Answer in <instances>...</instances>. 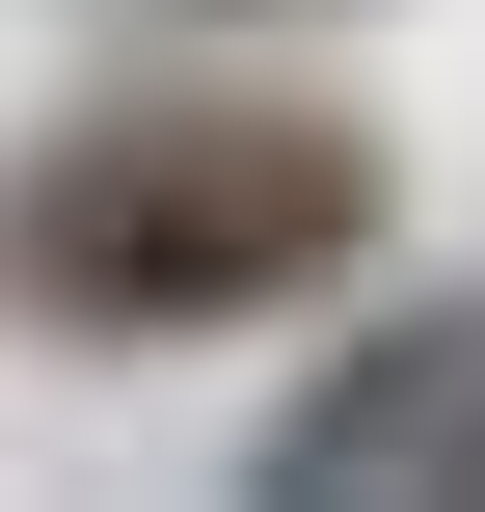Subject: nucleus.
<instances>
[{"mask_svg":"<svg viewBox=\"0 0 485 512\" xmlns=\"http://www.w3.org/2000/svg\"><path fill=\"white\" fill-rule=\"evenodd\" d=\"M378 270V135L351 108H81L0 162V324L54 351H216L270 297H351Z\"/></svg>","mask_w":485,"mask_h":512,"instance_id":"obj_1","label":"nucleus"},{"mask_svg":"<svg viewBox=\"0 0 485 512\" xmlns=\"http://www.w3.org/2000/svg\"><path fill=\"white\" fill-rule=\"evenodd\" d=\"M162 27H270V0H162Z\"/></svg>","mask_w":485,"mask_h":512,"instance_id":"obj_3","label":"nucleus"},{"mask_svg":"<svg viewBox=\"0 0 485 512\" xmlns=\"http://www.w3.org/2000/svg\"><path fill=\"white\" fill-rule=\"evenodd\" d=\"M243 486H297V512H351V486H485V324L432 297V324H378L324 405H270V459Z\"/></svg>","mask_w":485,"mask_h":512,"instance_id":"obj_2","label":"nucleus"}]
</instances>
